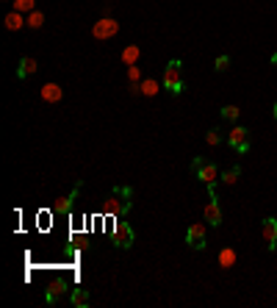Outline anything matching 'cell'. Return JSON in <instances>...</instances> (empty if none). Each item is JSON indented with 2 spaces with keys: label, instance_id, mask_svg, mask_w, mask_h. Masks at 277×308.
<instances>
[{
  "label": "cell",
  "instance_id": "cell-5",
  "mask_svg": "<svg viewBox=\"0 0 277 308\" xmlns=\"http://www.w3.org/2000/svg\"><path fill=\"white\" fill-rule=\"evenodd\" d=\"M191 173H194V178H200L205 186H208V183H214L216 178H219V175H216V164H211L208 158H203V156L191 161Z\"/></svg>",
  "mask_w": 277,
  "mask_h": 308
},
{
  "label": "cell",
  "instance_id": "cell-7",
  "mask_svg": "<svg viewBox=\"0 0 277 308\" xmlns=\"http://www.w3.org/2000/svg\"><path fill=\"white\" fill-rule=\"evenodd\" d=\"M227 145H230L235 153H247L250 150V131L241 128V125H235L233 131L227 133Z\"/></svg>",
  "mask_w": 277,
  "mask_h": 308
},
{
  "label": "cell",
  "instance_id": "cell-10",
  "mask_svg": "<svg viewBox=\"0 0 277 308\" xmlns=\"http://www.w3.org/2000/svg\"><path fill=\"white\" fill-rule=\"evenodd\" d=\"M261 236H263L269 250H277V220L274 217H266V220L261 222Z\"/></svg>",
  "mask_w": 277,
  "mask_h": 308
},
{
  "label": "cell",
  "instance_id": "cell-13",
  "mask_svg": "<svg viewBox=\"0 0 277 308\" xmlns=\"http://www.w3.org/2000/svg\"><path fill=\"white\" fill-rule=\"evenodd\" d=\"M139 56H141V47L139 45H128L125 50H122V64H125V67H133V64L139 61Z\"/></svg>",
  "mask_w": 277,
  "mask_h": 308
},
{
  "label": "cell",
  "instance_id": "cell-3",
  "mask_svg": "<svg viewBox=\"0 0 277 308\" xmlns=\"http://www.w3.org/2000/svg\"><path fill=\"white\" fill-rule=\"evenodd\" d=\"M133 242H136V233H133V228L120 217V220L114 222V230H111V245H114L116 250H131Z\"/></svg>",
  "mask_w": 277,
  "mask_h": 308
},
{
  "label": "cell",
  "instance_id": "cell-11",
  "mask_svg": "<svg viewBox=\"0 0 277 308\" xmlns=\"http://www.w3.org/2000/svg\"><path fill=\"white\" fill-rule=\"evenodd\" d=\"M36 70H39V61L33 56H22L20 58V64H17V78L20 81H28L31 75H36Z\"/></svg>",
  "mask_w": 277,
  "mask_h": 308
},
{
  "label": "cell",
  "instance_id": "cell-16",
  "mask_svg": "<svg viewBox=\"0 0 277 308\" xmlns=\"http://www.w3.org/2000/svg\"><path fill=\"white\" fill-rule=\"evenodd\" d=\"M235 258H239V256H235L233 247H225V250L219 253V266H222V269H230V266L235 264Z\"/></svg>",
  "mask_w": 277,
  "mask_h": 308
},
{
  "label": "cell",
  "instance_id": "cell-12",
  "mask_svg": "<svg viewBox=\"0 0 277 308\" xmlns=\"http://www.w3.org/2000/svg\"><path fill=\"white\" fill-rule=\"evenodd\" d=\"M39 97L45 100V103H61L64 97V89L58 84H45L42 89H39Z\"/></svg>",
  "mask_w": 277,
  "mask_h": 308
},
{
  "label": "cell",
  "instance_id": "cell-25",
  "mask_svg": "<svg viewBox=\"0 0 277 308\" xmlns=\"http://www.w3.org/2000/svg\"><path fill=\"white\" fill-rule=\"evenodd\" d=\"M272 64H274V67H277V53H274V56H272Z\"/></svg>",
  "mask_w": 277,
  "mask_h": 308
},
{
  "label": "cell",
  "instance_id": "cell-2",
  "mask_svg": "<svg viewBox=\"0 0 277 308\" xmlns=\"http://www.w3.org/2000/svg\"><path fill=\"white\" fill-rule=\"evenodd\" d=\"M164 89L169 94H180L183 92V61L180 58H172V61L164 67V78H161Z\"/></svg>",
  "mask_w": 277,
  "mask_h": 308
},
{
  "label": "cell",
  "instance_id": "cell-18",
  "mask_svg": "<svg viewBox=\"0 0 277 308\" xmlns=\"http://www.w3.org/2000/svg\"><path fill=\"white\" fill-rule=\"evenodd\" d=\"M42 25H45V14H42V11H31V14H28V28L39 31Z\"/></svg>",
  "mask_w": 277,
  "mask_h": 308
},
{
  "label": "cell",
  "instance_id": "cell-6",
  "mask_svg": "<svg viewBox=\"0 0 277 308\" xmlns=\"http://www.w3.org/2000/svg\"><path fill=\"white\" fill-rule=\"evenodd\" d=\"M186 245L194 247V250H205L208 239H205V225H203V222L188 225V230H186Z\"/></svg>",
  "mask_w": 277,
  "mask_h": 308
},
{
  "label": "cell",
  "instance_id": "cell-4",
  "mask_svg": "<svg viewBox=\"0 0 277 308\" xmlns=\"http://www.w3.org/2000/svg\"><path fill=\"white\" fill-rule=\"evenodd\" d=\"M116 33H120V22H116L114 17H103V20H97L92 25V37L97 39V42H103V39H114Z\"/></svg>",
  "mask_w": 277,
  "mask_h": 308
},
{
  "label": "cell",
  "instance_id": "cell-20",
  "mask_svg": "<svg viewBox=\"0 0 277 308\" xmlns=\"http://www.w3.org/2000/svg\"><path fill=\"white\" fill-rule=\"evenodd\" d=\"M241 178V167H227L225 173H222V181L225 183H235Z\"/></svg>",
  "mask_w": 277,
  "mask_h": 308
},
{
  "label": "cell",
  "instance_id": "cell-8",
  "mask_svg": "<svg viewBox=\"0 0 277 308\" xmlns=\"http://www.w3.org/2000/svg\"><path fill=\"white\" fill-rule=\"evenodd\" d=\"M67 292H69V283L64 281V278H56V281L47 286V292H45V303H47V305H56Z\"/></svg>",
  "mask_w": 277,
  "mask_h": 308
},
{
  "label": "cell",
  "instance_id": "cell-24",
  "mask_svg": "<svg viewBox=\"0 0 277 308\" xmlns=\"http://www.w3.org/2000/svg\"><path fill=\"white\" fill-rule=\"evenodd\" d=\"M128 81H131V84H141V73H139L136 64H133V67H128Z\"/></svg>",
  "mask_w": 277,
  "mask_h": 308
},
{
  "label": "cell",
  "instance_id": "cell-17",
  "mask_svg": "<svg viewBox=\"0 0 277 308\" xmlns=\"http://www.w3.org/2000/svg\"><path fill=\"white\" fill-rule=\"evenodd\" d=\"M161 86H164V84H158V81L147 78V81H141V94H144V97H155Z\"/></svg>",
  "mask_w": 277,
  "mask_h": 308
},
{
  "label": "cell",
  "instance_id": "cell-19",
  "mask_svg": "<svg viewBox=\"0 0 277 308\" xmlns=\"http://www.w3.org/2000/svg\"><path fill=\"white\" fill-rule=\"evenodd\" d=\"M222 117L230 120V122H235L241 117V109H239V106H222Z\"/></svg>",
  "mask_w": 277,
  "mask_h": 308
},
{
  "label": "cell",
  "instance_id": "cell-14",
  "mask_svg": "<svg viewBox=\"0 0 277 308\" xmlns=\"http://www.w3.org/2000/svg\"><path fill=\"white\" fill-rule=\"evenodd\" d=\"M3 25L9 28V31H20V28H22V25H28V22L22 20L20 11H9V14H6V20H3Z\"/></svg>",
  "mask_w": 277,
  "mask_h": 308
},
{
  "label": "cell",
  "instance_id": "cell-23",
  "mask_svg": "<svg viewBox=\"0 0 277 308\" xmlns=\"http://www.w3.org/2000/svg\"><path fill=\"white\" fill-rule=\"evenodd\" d=\"M214 67H216V73H227V70H230V56H219Z\"/></svg>",
  "mask_w": 277,
  "mask_h": 308
},
{
  "label": "cell",
  "instance_id": "cell-21",
  "mask_svg": "<svg viewBox=\"0 0 277 308\" xmlns=\"http://www.w3.org/2000/svg\"><path fill=\"white\" fill-rule=\"evenodd\" d=\"M205 142H208L211 147H216V145L222 142V131H219V128H211V131L205 133Z\"/></svg>",
  "mask_w": 277,
  "mask_h": 308
},
{
  "label": "cell",
  "instance_id": "cell-1",
  "mask_svg": "<svg viewBox=\"0 0 277 308\" xmlns=\"http://www.w3.org/2000/svg\"><path fill=\"white\" fill-rule=\"evenodd\" d=\"M131 209H133V189L131 186H114V192H111L108 197L103 200V206H100V211L114 217V220L128 217Z\"/></svg>",
  "mask_w": 277,
  "mask_h": 308
},
{
  "label": "cell",
  "instance_id": "cell-9",
  "mask_svg": "<svg viewBox=\"0 0 277 308\" xmlns=\"http://www.w3.org/2000/svg\"><path fill=\"white\" fill-rule=\"evenodd\" d=\"M81 186H84V183L78 181V183L72 186V192L67 194V197H58L56 203H53V214H69V211H72V206H75V200H78Z\"/></svg>",
  "mask_w": 277,
  "mask_h": 308
},
{
  "label": "cell",
  "instance_id": "cell-15",
  "mask_svg": "<svg viewBox=\"0 0 277 308\" xmlns=\"http://www.w3.org/2000/svg\"><path fill=\"white\" fill-rule=\"evenodd\" d=\"M69 300H72L75 308H86V305H89V292H86V289H72Z\"/></svg>",
  "mask_w": 277,
  "mask_h": 308
},
{
  "label": "cell",
  "instance_id": "cell-22",
  "mask_svg": "<svg viewBox=\"0 0 277 308\" xmlns=\"http://www.w3.org/2000/svg\"><path fill=\"white\" fill-rule=\"evenodd\" d=\"M14 11L25 14V11H36V9H33V0H14Z\"/></svg>",
  "mask_w": 277,
  "mask_h": 308
},
{
  "label": "cell",
  "instance_id": "cell-26",
  "mask_svg": "<svg viewBox=\"0 0 277 308\" xmlns=\"http://www.w3.org/2000/svg\"><path fill=\"white\" fill-rule=\"evenodd\" d=\"M274 122H277V103H274Z\"/></svg>",
  "mask_w": 277,
  "mask_h": 308
}]
</instances>
